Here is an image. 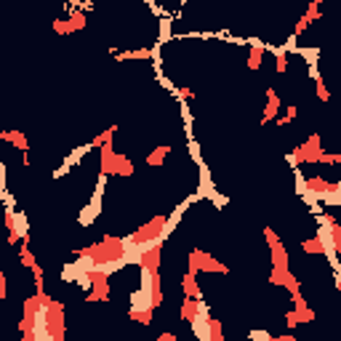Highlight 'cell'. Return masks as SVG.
Instances as JSON below:
<instances>
[{"instance_id": "1", "label": "cell", "mask_w": 341, "mask_h": 341, "mask_svg": "<svg viewBox=\"0 0 341 341\" xmlns=\"http://www.w3.org/2000/svg\"><path fill=\"white\" fill-rule=\"evenodd\" d=\"M320 155H322V150H320V136L312 133L309 139H306V144H301V147H296V150H293L291 163H317V160H320Z\"/></svg>"}, {"instance_id": "2", "label": "cell", "mask_w": 341, "mask_h": 341, "mask_svg": "<svg viewBox=\"0 0 341 341\" xmlns=\"http://www.w3.org/2000/svg\"><path fill=\"white\" fill-rule=\"evenodd\" d=\"M309 320H315V312L309 309V306H296L293 312H288L285 315V322H288V328H296L299 322H309Z\"/></svg>"}, {"instance_id": "3", "label": "cell", "mask_w": 341, "mask_h": 341, "mask_svg": "<svg viewBox=\"0 0 341 341\" xmlns=\"http://www.w3.org/2000/svg\"><path fill=\"white\" fill-rule=\"evenodd\" d=\"M277 110H280V96H277L275 88H266V110H264V117H261V123H269L272 117L277 115Z\"/></svg>"}, {"instance_id": "4", "label": "cell", "mask_w": 341, "mask_h": 341, "mask_svg": "<svg viewBox=\"0 0 341 341\" xmlns=\"http://www.w3.org/2000/svg\"><path fill=\"white\" fill-rule=\"evenodd\" d=\"M315 19H320V3H312V0H309V8H306V14L296 21V35H299V32H304Z\"/></svg>"}, {"instance_id": "5", "label": "cell", "mask_w": 341, "mask_h": 341, "mask_svg": "<svg viewBox=\"0 0 341 341\" xmlns=\"http://www.w3.org/2000/svg\"><path fill=\"white\" fill-rule=\"evenodd\" d=\"M181 288H184V296L203 299V293H200V285H197V275H195V272L184 275V280H181Z\"/></svg>"}, {"instance_id": "6", "label": "cell", "mask_w": 341, "mask_h": 341, "mask_svg": "<svg viewBox=\"0 0 341 341\" xmlns=\"http://www.w3.org/2000/svg\"><path fill=\"white\" fill-rule=\"evenodd\" d=\"M0 139H3V141H14L16 150H21V152L30 150V144H27V139H24V133H21V131H3V133H0Z\"/></svg>"}, {"instance_id": "7", "label": "cell", "mask_w": 341, "mask_h": 341, "mask_svg": "<svg viewBox=\"0 0 341 341\" xmlns=\"http://www.w3.org/2000/svg\"><path fill=\"white\" fill-rule=\"evenodd\" d=\"M320 219L328 221V227H331V237H333V246H336V253H341V224L333 219L331 213H320Z\"/></svg>"}, {"instance_id": "8", "label": "cell", "mask_w": 341, "mask_h": 341, "mask_svg": "<svg viewBox=\"0 0 341 341\" xmlns=\"http://www.w3.org/2000/svg\"><path fill=\"white\" fill-rule=\"evenodd\" d=\"M115 173H120V176H131V173H133V163H131L128 157L117 155V157H115Z\"/></svg>"}, {"instance_id": "9", "label": "cell", "mask_w": 341, "mask_h": 341, "mask_svg": "<svg viewBox=\"0 0 341 341\" xmlns=\"http://www.w3.org/2000/svg\"><path fill=\"white\" fill-rule=\"evenodd\" d=\"M288 275H291V269H283V266H272V277H269V283H272V285H285Z\"/></svg>"}, {"instance_id": "10", "label": "cell", "mask_w": 341, "mask_h": 341, "mask_svg": "<svg viewBox=\"0 0 341 341\" xmlns=\"http://www.w3.org/2000/svg\"><path fill=\"white\" fill-rule=\"evenodd\" d=\"M261 56H264V45H253L251 56H248V67H251V70H259L261 67Z\"/></svg>"}, {"instance_id": "11", "label": "cell", "mask_w": 341, "mask_h": 341, "mask_svg": "<svg viewBox=\"0 0 341 341\" xmlns=\"http://www.w3.org/2000/svg\"><path fill=\"white\" fill-rule=\"evenodd\" d=\"M168 152H170V147H157V150L152 152L150 157H147V166H160V163H163V157H166Z\"/></svg>"}, {"instance_id": "12", "label": "cell", "mask_w": 341, "mask_h": 341, "mask_svg": "<svg viewBox=\"0 0 341 341\" xmlns=\"http://www.w3.org/2000/svg\"><path fill=\"white\" fill-rule=\"evenodd\" d=\"M21 266H30V269H32V266H35V256H32V251H30V243H24V240H21Z\"/></svg>"}, {"instance_id": "13", "label": "cell", "mask_w": 341, "mask_h": 341, "mask_svg": "<svg viewBox=\"0 0 341 341\" xmlns=\"http://www.w3.org/2000/svg\"><path fill=\"white\" fill-rule=\"evenodd\" d=\"M304 251H306V253H325V246H322V240L315 235L312 240L304 243Z\"/></svg>"}, {"instance_id": "14", "label": "cell", "mask_w": 341, "mask_h": 341, "mask_svg": "<svg viewBox=\"0 0 341 341\" xmlns=\"http://www.w3.org/2000/svg\"><path fill=\"white\" fill-rule=\"evenodd\" d=\"M67 21H70V30H72V32H75V30H83V27H85V14H80V11H72V16H70Z\"/></svg>"}, {"instance_id": "15", "label": "cell", "mask_w": 341, "mask_h": 341, "mask_svg": "<svg viewBox=\"0 0 341 341\" xmlns=\"http://www.w3.org/2000/svg\"><path fill=\"white\" fill-rule=\"evenodd\" d=\"M120 59H152V51H150V48H141V51H126V54H120Z\"/></svg>"}, {"instance_id": "16", "label": "cell", "mask_w": 341, "mask_h": 341, "mask_svg": "<svg viewBox=\"0 0 341 341\" xmlns=\"http://www.w3.org/2000/svg\"><path fill=\"white\" fill-rule=\"evenodd\" d=\"M275 64H277V72H285L288 70V59H285V51H275Z\"/></svg>"}, {"instance_id": "17", "label": "cell", "mask_w": 341, "mask_h": 341, "mask_svg": "<svg viewBox=\"0 0 341 341\" xmlns=\"http://www.w3.org/2000/svg\"><path fill=\"white\" fill-rule=\"evenodd\" d=\"M296 115H299V107H288V110H285V117H283V120H277V126H288V123H291Z\"/></svg>"}, {"instance_id": "18", "label": "cell", "mask_w": 341, "mask_h": 341, "mask_svg": "<svg viewBox=\"0 0 341 341\" xmlns=\"http://www.w3.org/2000/svg\"><path fill=\"white\" fill-rule=\"evenodd\" d=\"M315 85H317V96H320L322 101H328V99H331V94H328V88H325V83H322V77H317Z\"/></svg>"}, {"instance_id": "19", "label": "cell", "mask_w": 341, "mask_h": 341, "mask_svg": "<svg viewBox=\"0 0 341 341\" xmlns=\"http://www.w3.org/2000/svg\"><path fill=\"white\" fill-rule=\"evenodd\" d=\"M317 163H341V155H328V152H322Z\"/></svg>"}, {"instance_id": "20", "label": "cell", "mask_w": 341, "mask_h": 341, "mask_svg": "<svg viewBox=\"0 0 341 341\" xmlns=\"http://www.w3.org/2000/svg\"><path fill=\"white\" fill-rule=\"evenodd\" d=\"M251 339H264V341H275V336H269L266 331H251Z\"/></svg>"}, {"instance_id": "21", "label": "cell", "mask_w": 341, "mask_h": 341, "mask_svg": "<svg viewBox=\"0 0 341 341\" xmlns=\"http://www.w3.org/2000/svg\"><path fill=\"white\" fill-rule=\"evenodd\" d=\"M176 94H179L181 99H195V91L192 88H176Z\"/></svg>"}, {"instance_id": "22", "label": "cell", "mask_w": 341, "mask_h": 341, "mask_svg": "<svg viewBox=\"0 0 341 341\" xmlns=\"http://www.w3.org/2000/svg\"><path fill=\"white\" fill-rule=\"evenodd\" d=\"M0 299H5V275H0Z\"/></svg>"}, {"instance_id": "23", "label": "cell", "mask_w": 341, "mask_h": 341, "mask_svg": "<svg viewBox=\"0 0 341 341\" xmlns=\"http://www.w3.org/2000/svg\"><path fill=\"white\" fill-rule=\"evenodd\" d=\"M160 341H176L173 333H160Z\"/></svg>"}]
</instances>
